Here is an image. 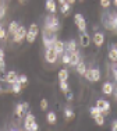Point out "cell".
<instances>
[{
    "label": "cell",
    "instance_id": "27",
    "mask_svg": "<svg viewBox=\"0 0 117 131\" xmlns=\"http://www.w3.org/2000/svg\"><path fill=\"white\" fill-rule=\"evenodd\" d=\"M21 89H22V85H21L18 81H17V82H14L13 85H11V91H13L14 93H20Z\"/></svg>",
    "mask_w": 117,
    "mask_h": 131
},
{
    "label": "cell",
    "instance_id": "47",
    "mask_svg": "<svg viewBox=\"0 0 117 131\" xmlns=\"http://www.w3.org/2000/svg\"><path fill=\"white\" fill-rule=\"evenodd\" d=\"M114 6H117V0H114Z\"/></svg>",
    "mask_w": 117,
    "mask_h": 131
},
{
    "label": "cell",
    "instance_id": "15",
    "mask_svg": "<svg viewBox=\"0 0 117 131\" xmlns=\"http://www.w3.org/2000/svg\"><path fill=\"white\" fill-rule=\"evenodd\" d=\"M96 107H99L100 110H110V103L106 101V99H96V103H95Z\"/></svg>",
    "mask_w": 117,
    "mask_h": 131
},
{
    "label": "cell",
    "instance_id": "21",
    "mask_svg": "<svg viewBox=\"0 0 117 131\" xmlns=\"http://www.w3.org/2000/svg\"><path fill=\"white\" fill-rule=\"evenodd\" d=\"M20 28V25H18L17 21H11L10 25H8V34H11V35H14L15 32H17V29Z\"/></svg>",
    "mask_w": 117,
    "mask_h": 131
},
{
    "label": "cell",
    "instance_id": "8",
    "mask_svg": "<svg viewBox=\"0 0 117 131\" xmlns=\"http://www.w3.org/2000/svg\"><path fill=\"white\" fill-rule=\"evenodd\" d=\"M79 61H81V53H79V50L70 53V66L71 67H75Z\"/></svg>",
    "mask_w": 117,
    "mask_h": 131
},
{
    "label": "cell",
    "instance_id": "7",
    "mask_svg": "<svg viewBox=\"0 0 117 131\" xmlns=\"http://www.w3.org/2000/svg\"><path fill=\"white\" fill-rule=\"evenodd\" d=\"M104 34L103 32H95L93 36H92V40H93V43L98 46V48H100V46H103L104 43Z\"/></svg>",
    "mask_w": 117,
    "mask_h": 131
},
{
    "label": "cell",
    "instance_id": "28",
    "mask_svg": "<svg viewBox=\"0 0 117 131\" xmlns=\"http://www.w3.org/2000/svg\"><path fill=\"white\" fill-rule=\"evenodd\" d=\"M89 112H91V116L92 117L98 116V114H102V110H100L99 107H96V106H92V107L89 109Z\"/></svg>",
    "mask_w": 117,
    "mask_h": 131
},
{
    "label": "cell",
    "instance_id": "33",
    "mask_svg": "<svg viewBox=\"0 0 117 131\" xmlns=\"http://www.w3.org/2000/svg\"><path fill=\"white\" fill-rule=\"evenodd\" d=\"M48 105H49V102H48V99H46V98L41 99V109H42V110H48Z\"/></svg>",
    "mask_w": 117,
    "mask_h": 131
},
{
    "label": "cell",
    "instance_id": "42",
    "mask_svg": "<svg viewBox=\"0 0 117 131\" xmlns=\"http://www.w3.org/2000/svg\"><path fill=\"white\" fill-rule=\"evenodd\" d=\"M0 81H6V75L3 74V71H0Z\"/></svg>",
    "mask_w": 117,
    "mask_h": 131
},
{
    "label": "cell",
    "instance_id": "30",
    "mask_svg": "<svg viewBox=\"0 0 117 131\" xmlns=\"http://www.w3.org/2000/svg\"><path fill=\"white\" fill-rule=\"evenodd\" d=\"M61 63L63 64H70V54L64 52V54L61 56Z\"/></svg>",
    "mask_w": 117,
    "mask_h": 131
},
{
    "label": "cell",
    "instance_id": "31",
    "mask_svg": "<svg viewBox=\"0 0 117 131\" xmlns=\"http://www.w3.org/2000/svg\"><path fill=\"white\" fill-rule=\"evenodd\" d=\"M18 82H20L21 85H25V84L28 82V77H27L25 74H22V75H18Z\"/></svg>",
    "mask_w": 117,
    "mask_h": 131
},
{
    "label": "cell",
    "instance_id": "12",
    "mask_svg": "<svg viewBox=\"0 0 117 131\" xmlns=\"http://www.w3.org/2000/svg\"><path fill=\"white\" fill-rule=\"evenodd\" d=\"M45 8H46V10H48L50 14H54V13H56V10H57V3H56V0H46Z\"/></svg>",
    "mask_w": 117,
    "mask_h": 131
},
{
    "label": "cell",
    "instance_id": "38",
    "mask_svg": "<svg viewBox=\"0 0 117 131\" xmlns=\"http://www.w3.org/2000/svg\"><path fill=\"white\" fill-rule=\"evenodd\" d=\"M38 128H39V124L35 121V123H33L32 126H31V131H38Z\"/></svg>",
    "mask_w": 117,
    "mask_h": 131
},
{
    "label": "cell",
    "instance_id": "35",
    "mask_svg": "<svg viewBox=\"0 0 117 131\" xmlns=\"http://www.w3.org/2000/svg\"><path fill=\"white\" fill-rule=\"evenodd\" d=\"M84 77H85V78H87L88 81L92 80V68H87V71H85Z\"/></svg>",
    "mask_w": 117,
    "mask_h": 131
},
{
    "label": "cell",
    "instance_id": "32",
    "mask_svg": "<svg viewBox=\"0 0 117 131\" xmlns=\"http://www.w3.org/2000/svg\"><path fill=\"white\" fill-rule=\"evenodd\" d=\"M99 2H100V6L103 8H109L112 6V0H99Z\"/></svg>",
    "mask_w": 117,
    "mask_h": 131
},
{
    "label": "cell",
    "instance_id": "51",
    "mask_svg": "<svg viewBox=\"0 0 117 131\" xmlns=\"http://www.w3.org/2000/svg\"><path fill=\"white\" fill-rule=\"evenodd\" d=\"M20 2H24V0H20Z\"/></svg>",
    "mask_w": 117,
    "mask_h": 131
},
{
    "label": "cell",
    "instance_id": "34",
    "mask_svg": "<svg viewBox=\"0 0 117 131\" xmlns=\"http://www.w3.org/2000/svg\"><path fill=\"white\" fill-rule=\"evenodd\" d=\"M64 95H66V99H67L68 102H71L73 99H74V93H73L71 91H70V89H68V91H66V92H64Z\"/></svg>",
    "mask_w": 117,
    "mask_h": 131
},
{
    "label": "cell",
    "instance_id": "9",
    "mask_svg": "<svg viewBox=\"0 0 117 131\" xmlns=\"http://www.w3.org/2000/svg\"><path fill=\"white\" fill-rule=\"evenodd\" d=\"M79 43H81L82 48H88L91 45V36L88 32H81L79 34Z\"/></svg>",
    "mask_w": 117,
    "mask_h": 131
},
{
    "label": "cell",
    "instance_id": "19",
    "mask_svg": "<svg viewBox=\"0 0 117 131\" xmlns=\"http://www.w3.org/2000/svg\"><path fill=\"white\" fill-rule=\"evenodd\" d=\"M75 71L79 74V75H84L85 71H87V64H85L84 61H79V63L75 66Z\"/></svg>",
    "mask_w": 117,
    "mask_h": 131
},
{
    "label": "cell",
    "instance_id": "39",
    "mask_svg": "<svg viewBox=\"0 0 117 131\" xmlns=\"http://www.w3.org/2000/svg\"><path fill=\"white\" fill-rule=\"evenodd\" d=\"M112 131H117V120L112 121Z\"/></svg>",
    "mask_w": 117,
    "mask_h": 131
},
{
    "label": "cell",
    "instance_id": "1",
    "mask_svg": "<svg viewBox=\"0 0 117 131\" xmlns=\"http://www.w3.org/2000/svg\"><path fill=\"white\" fill-rule=\"evenodd\" d=\"M60 29V23L53 14L50 17L46 18V23H45V31L46 32H50V34H56L57 31Z\"/></svg>",
    "mask_w": 117,
    "mask_h": 131
},
{
    "label": "cell",
    "instance_id": "18",
    "mask_svg": "<svg viewBox=\"0 0 117 131\" xmlns=\"http://www.w3.org/2000/svg\"><path fill=\"white\" fill-rule=\"evenodd\" d=\"M46 121H48V124H56L57 123V114L54 113V112H48V114H46Z\"/></svg>",
    "mask_w": 117,
    "mask_h": 131
},
{
    "label": "cell",
    "instance_id": "43",
    "mask_svg": "<svg viewBox=\"0 0 117 131\" xmlns=\"http://www.w3.org/2000/svg\"><path fill=\"white\" fill-rule=\"evenodd\" d=\"M0 59H4V50L0 49Z\"/></svg>",
    "mask_w": 117,
    "mask_h": 131
},
{
    "label": "cell",
    "instance_id": "49",
    "mask_svg": "<svg viewBox=\"0 0 117 131\" xmlns=\"http://www.w3.org/2000/svg\"><path fill=\"white\" fill-rule=\"evenodd\" d=\"M11 131H17V130H11Z\"/></svg>",
    "mask_w": 117,
    "mask_h": 131
},
{
    "label": "cell",
    "instance_id": "13",
    "mask_svg": "<svg viewBox=\"0 0 117 131\" xmlns=\"http://www.w3.org/2000/svg\"><path fill=\"white\" fill-rule=\"evenodd\" d=\"M17 81H18V75H17L15 71H8V73L6 74V81H4V82L13 85L14 82H17Z\"/></svg>",
    "mask_w": 117,
    "mask_h": 131
},
{
    "label": "cell",
    "instance_id": "17",
    "mask_svg": "<svg viewBox=\"0 0 117 131\" xmlns=\"http://www.w3.org/2000/svg\"><path fill=\"white\" fill-rule=\"evenodd\" d=\"M107 57L112 63H117V46H112L109 49V53H107Z\"/></svg>",
    "mask_w": 117,
    "mask_h": 131
},
{
    "label": "cell",
    "instance_id": "36",
    "mask_svg": "<svg viewBox=\"0 0 117 131\" xmlns=\"http://www.w3.org/2000/svg\"><path fill=\"white\" fill-rule=\"evenodd\" d=\"M6 38H7V31L0 25V39H6Z\"/></svg>",
    "mask_w": 117,
    "mask_h": 131
},
{
    "label": "cell",
    "instance_id": "25",
    "mask_svg": "<svg viewBox=\"0 0 117 131\" xmlns=\"http://www.w3.org/2000/svg\"><path fill=\"white\" fill-rule=\"evenodd\" d=\"M61 14H64V15H67L70 13V11H71V4H70V3H64V4H61Z\"/></svg>",
    "mask_w": 117,
    "mask_h": 131
},
{
    "label": "cell",
    "instance_id": "29",
    "mask_svg": "<svg viewBox=\"0 0 117 131\" xmlns=\"http://www.w3.org/2000/svg\"><path fill=\"white\" fill-rule=\"evenodd\" d=\"M68 84H67V81H60V91L61 92H66L68 91Z\"/></svg>",
    "mask_w": 117,
    "mask_h": 131
},
{
    "label": "cell",
    "instance_id": "5",
    "mask_svg": "<svg viewBox=\"0 0 117 131\" xmlns=\"http://www.w3.org/2000/svg\"><path fill=\"white\" fill-rule=\"evenodd\" d=\"M25 36H27V29H25V27L20 25V28L17 29V32L13 35V40H14L15 43H20V42H22V40L25 39Z\"/></svg>",
    "mask_w": 117,
    "mask_h": 131
},
{
    "label": "cell",
    "instance_id": "26",
    "mask_svg": "<svg viewBox=\"0 0 117 131\" xmlns=\"http://www.w3.org/2000/svg\"><path fill=\"white\" fill-rule=\"evenodd\" d=\"M95 123H96V126H104V116L103 114H98V116L93 117Z\"/></svg>",
    "mask_w": 117,
    "mask_h": 131
},
{
    "label": "cell",
    "instance_id": "41",
    "mask_svg": "<svg viewBox=\"0 0 117 131\" xmlns=\"http://www.w3.org/2000/svg\"><path fill=\"white\" fill-rule=\"evenodd\" d=\"M22 106H24V110H28V107H29V103H28V102H24V103H22Z\"/></svg>",
    "mask_w": 117,
    "mask_h": 131
},
{
    "label": "cell",
    "instance_id": "52",
    "mask_svg": "<svg viewBox=\"0 0 117 131\" xmlns=\"http://www.w3.org/2000/svg\"><path fill=\"white\" fill-rule=\"evenodd\" d=\"M81 2H84V0H81Z\"/></svg>",
    "mask_w": 117,
    "mask_h": 131
},
{
    "label": "cell",
    "instance_id": "37",
    "mask_svg": "<svg viewBox=\"0 0 117 131\" xmlns=\"http://www.w3.org/2000/svg\"><path fill=\"white\" fill-rule=\"evenodd\" d=\"M4 68H6V61L4 59H0V71H4Z\"/></svg>",
    "mask_w": 117,
    "mask_h": 131
},
{
    "label": "cell",
    "instance_id": "22",
    "mask_svg": "<svg viewBox=\"0 0 117 131\" xmlns=\"http://www.w3.org/2000/svg\"><path fill=\"white\" fill-rule=\"evenodd\" d=\"M24 106L22 103H17V106H15V110H14V113H15V116L17 117H22L24 116Z\"/></svg>",
    "mask_w": 117,
    "mask_h": 131
},
{
    "label": "cell",
    "instance_id": "48",
    "mask_svg": "<svg viewBox=\"0 0 117 131\" xmlns=\"http://www.w3.org/2000/svg\"><path fill=\"white\" fill-rule=\"evenodd\" d=\"M3 91V88H2V85H0V92H2Z\"/></svg>",
    "mask_w": 117,
    "mask_h": 131
},
{
    "label": "cell",
    "instance_id": "20",
    "mask_svg": "<svg viewBox=\"0 0 117 131\" xmlns=\"http://www.w3.org/2000/svg\"><path fill=\"white\" fill-rule=\"evenodd\" d=\"M100 70L98 67H95V68H92V80H91V82H98V81L100 80Z\"/></svg>",
    "mask_w": 117,
    "mask_h": 131
},
{
    "label": "cell",
    "instance_id": "2",
    "mask_svg": "<svg viewBox=\"0 0 117 131\" xmlns=\"http://www.w3.org/2000/svg\"><path fill=\"white\" fill-rule=\"evenodd\" d=\"M38 34H39L38 25H36L35 23L31 24V25H29V29L27 31V36H25L27 42H28V43H33V42H35V39H36V36H38Z\"/></svg>",
    "mask_w": 117,
    "mask_h": 131
},
{
    "label": "cell",
    "instance_id": "50",
    "mask_svg": "<svg viewBox=\"0 0 117 131\" xmlns=\"http://www.w3.org/2000/svg\"><path fill=\"white\" fill-rule=\"evenodd\" d=\"M116 101H117V95H116Z\"/></svg>",
    "mask_w": 117,
    "mask_h": 131
},
{
    "label": "cell",
    "instance_id": "4",
    "mask_svg": "<svg viewBox=\"0 0 117 131\" xmlns=\"http://www.w3.org/2000/svg\"><path fill=\"white\" fill-rule=\"evenodd\" d=\"M57 57H58V54H57V52L54 50L53 48L46 49V53H45V60L48 61V63L54 64V63L57 61Z\"/></svg>",
    "mask_w": 117,
    "mask_h": 131
},
{
    "label": "cell",
    "instance_id": "40",
    "mask_svg": "<svg viewBox=\"0 0 117 131\" xmlns=\"http://www.w3.org/2000/svg\"><path fill=\"white\" fill-rule=\"evenodd\" d=\"M4 13H6L4 7H0V20H2L3 17H4Z\"/></svg>",
    "mask_w": 117,
    "mask_h": 131
},
{
    "label": "cell",
    "instance_id": "14",
    "mask_svg": "<svg viewBox=\"0 0 117 131\" xmlns=\"http://www.w3.org/2000/svg\"><path fill=\"white\" fill-rule=\"evenodd\" d=\"M102 92H103V95H112L114 92V85L112 82H109V81L104 82L102 85Z\"/></svg>",
    "mask_w": 117,
    "mask_h": 131
},
{
    "label": "cell",
    "instance_id": "10",
    "mask_svg": "<svg viewBox=\"0 0 117 131\" xmlns=\"http://www.w3.org/2000/svg\"><path fill=\"white\" fill-rule=\"evenodd\" d=\"M35 116H33L32 113H28L25 116V121H24V128H25V131H31V126H32L33 123H35Z\"/></svg>",
    "mask_w": 117,
    "mask_h": 131
},
{
    "label": "cell",
    "instance_id": "6",
    "mask_svg": "<svg viewBox=\"0 0 117 131\" xmlns=\"http://www.w3.org/2000/svg\"><path fill=\"white\" fill-rule=\"evenodd\" d=\"M104 25H106V28H107V29H110V31L117 29V15L110 14L109 18L104 21Z\"/></svg>",
    "mask_w": 117,
    "mask_h": 131
},
{
    "label": "cell",
    "instance_id": "16",
    "mask_svg": "<svg viewBox=\"0 0 117 131\" xmlns=\"http://www.w3.org/2000/svg\"><path fill=\"white\" fill-rule=\"evenodd\" d=\"M53 49L57 52L58 56H63L64 52H66V50H64V42H61V40L57 39L56 42H54V45H53Z\"/></svg>",
    "mask_w": 117,
    "mask_h": 131
},
{
    "label": "cell",
    "instance_id": "44",
    "mask_svg": "<svg viewBox=\"0 0 117 131\" xmlns=\"http://www.w3.org/2000/svg\"><path fill=\"white\" fill-rule=\"evenodd\" d=\"M66 2H67V0H58V4L61 6V4H64V3H66Z\"/></svg>",
    "mask_w": 117,
    "mask_h": 131
},
{
    "label": "cell",
    "instance_id": "46",
    "mask_svg": "<svg viewBox=\"0 0 117 131\" xmlns=\"http://www.w3.org/2000/svg\"><path fill=\"white\" fill-rule=\"evenodd\" d=\"M114 80H116V81H117V70H116V71H114Z\"/></svg>",
    "mask_w": 117,
    "mask_h": 131
},
{
    "label": "cell",
    "instance_id": "23",
    "mask_svg": "<svg viewBox=\"0 0 117 131\" xmlns=\"http://www.w3.org/2000/svg\"><path fill=\"white\" fill-rule=\"evenodd\" d=\"M68 80V71L66 68H61L58 71V81H67Z\"/></svg>",
    "mask_w": 117,
    "mask_h": 131
},
{
    "label": "cell",
    "instance_id": "45",
    "mask_svg": "<svg viewBox=\"0 0 117 131\" xmlns=\"http://www.w3.org/2000/svg\"><path fill=\"white\" fill-rule=\"evenodd\" d=\"M67 3H70V4H74V3H75V0H67Z\"/></svg>",
    "mask_w": 117,
    "mask_h": 131
},
{
    "label": "cell",
    "instance_id": "11",
    "mask_svg": "<svg viewBox=\"0 0 117 131\" xmlns=\"http://www.w3.org/2000/svg\"><path fill=\"white\" fill-rule=\"evenodd\" d=\"M64 50H66V53H73V52H75V50H78L77 49V42L74 39H71V40H68V42H66L64 43Z\"/></svg>",
    "mask_w": 117,
    "mask_h": 131
},
{
    "label": "cell",
    "instance_id": "24",
    "mask_svg": "<svg viewBox=\"0 0 117 131\" xmlns=\"http://www.w3.org/2000/svg\"><path fill=\"white\" fill-rule=\"evenodd\" d=\"M64 117H66V120L70 121L75 117V113H74V110H71V109H64Z\"/></svg>",
    "mask_w": 117,
    "mask_h": 131
},
{
    "label": "cell",
    "instance_id": "3",
    "mask_svg": "<svg viewBox=\"0 0 117 131\" xmlns=\"http://www.w3.org/2000/svg\"><path fill=\"white\" fill-rule=\"evenodd\" d=\"M74 23H75V25L78 28L79 32H87V21H85V18L82 14L77 13L74 15Z\"/></svg>",
    "mask_w": 117,
    "mask_h": 131
}]
</instances>
